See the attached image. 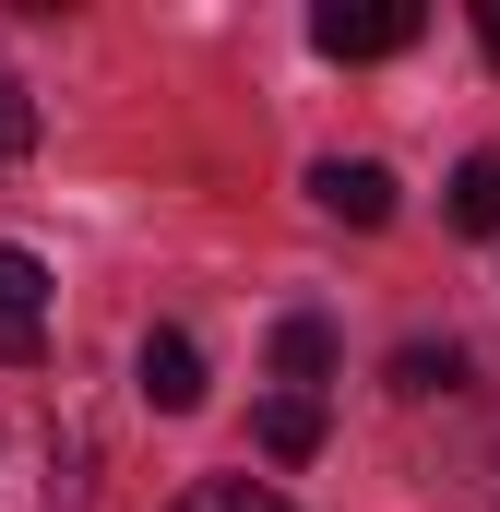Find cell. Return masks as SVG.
<instances>
[{
	"label": "cell",
	"instance_id": "3957f363",
	"mask_svg": "<svg viewBox=\"0 0 500 512\" xmlns=\"http://www.w3.org/2000/svg\"><path fill=\"white\" fill-rule=\"evenodd\" d=\"M131 370H143V405H155V417H191V405H203V346H191L179 322H155Z\"/></svg>",
	"mask_w": 500,
	"mask_h": 512
},
{
	"label": "cell",
	"instance_id": "5b68a950",
	"mask_svg": "<svg viewBox=\"0 0 500 512\" xmlns=\"http://www.w3.org/2000/svg\"><path fill=\"white\" fill-rule=\"evenodd\" d=\"M274 382H286V393H322V382H334V322H322V310H286V322H274Z\"/></svg>",
	"mask_w": 500,
	"mask_h": 512
},
{
	"label": "cell",
	"instance_id": "9c48e42d",
	"mask_svg": "<svg viewBox=\"0 0 500 512\" xmlns=\"http://www.w3.org/2000/svg\"><path fill=\"white\" fill-rule=\"evenodd\" d=\"M167 512H286L274 489H250V477H203V489H179Z\"/></svg>",
	"mask_w": 500,
	"mask_h": 512
},
{
	"label": "cell",
	"instance_id": "277c9868",
	"mask_svg": "<svg viewBox=\"0 0 500 512\" xmlns=\"http://www.w3.org/2000/svg\"><path fill=\"white\" fill-rule=\"evenodd\" d=\"M310 203L346 215V227H381V215H393V167H381V155H322V167H310Z\"/></svg>",
	"mask_w": 500,
	"mask_h": 512
},
{
	"label": "cell",
	"instance_id": "6da1fadb",
	"mask_svg": "<svg viewBox=\"0 0 500 512\" xmlns=\"http://www.w3.org/2000/svg\"><path fill=\"white\" fill-rule=\"evenodd\" d=\"M417 36H429L417 0H322V12H310V48H322V60H393V48H417Z\"/></svg>",
	"mask_w": 500,
	"mask_h": 512
},
{
	"label": "cell",
	"instance_id": "ba28073f",
	"mask_svg": "<svg viewBox=\"0 0 500 512\" xmlns=\"http://www.w3.org/2000/svg\"><path fill=\"white\" fill-rule=\"evenodd\" d=\"M393 393H405V405L465 393V346H393Z\"/></svg>",
	"mask_w": 500,
	"mask_h": 512
},
{
	"label": "cell",
	"instance_id": "8fae6325",
	"mask_svg": "<svg viewBox=\"0 0 500 512\" xmlns=\"http://www.w3.org/2000/svg\"><path fill=\"white\" fill-rule=\"evenodd\" d=\"M477 48H489V60H500V0H477Z\"/></svg>",
	"mask_w": 500,
	"mask_h": 512
},
{
	"label": "cell",
	"instance_id": "52a82bcc",
	"mask_svg": "<svg viewBox=\"0 0 500 512\" xmlns=\"http://www.w3.org/2000/svg\"><path fill=\"white\" fill-rule=\"evenodd\" d=\"M441 215H453L465 239H500V155H465V167H453V191H441Z\"/></svg>",
	"mask_w": 500,
	"mask_h": 512
},
{
	"label": "cell",
	"instance_id": "7a4b0ae2",
	"mask_svg": "<svg viewBox=\"0 0 500 512\" xmlns=\"http://www.w3.org/2000/svg\"><path fill=\"white\" fill-rule=\"evenodd\" d=\"M36 346H48V262L0 251V370H24Z\"/></svg>",
	"mask_w": 500,
	"mask_h": 512
},
{
	"label": "cell",
	"instance_id": "8992f818",
	"mask_svg": "<svg viewBox=\"0 0 500 512\" xmlns=\"http://www.w3.org/2000/svg\"><path fill=\"white\" fill-rule=\"evenodd\" d=\"M250 441H262L274 465H310V453H322V393H262Z\"/></svg>",
	"mask_w": 500,
	"mask_h": 512
},
{
	"label": "cell",
	"instance_id": "30bf717a",
	"mask_svg": "<svg viewBox=\"0 0 500 512\" xmlns=\"http://www.w3.org/2000/svg\"><path fill=\"white\" fill-rule=\"evenodd\" d=\"M0 155H36V96H24V72H0Z\"/></svg>",
	"mask_w": 500,
	"mask_h": 512
}]
</instances>
